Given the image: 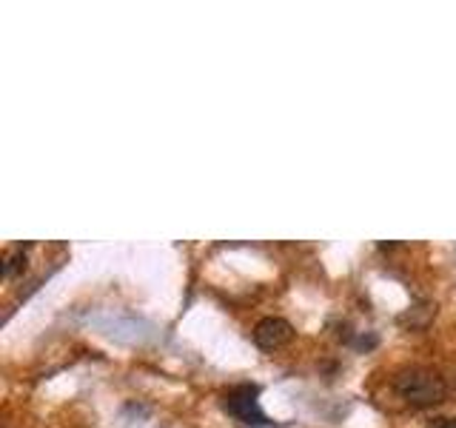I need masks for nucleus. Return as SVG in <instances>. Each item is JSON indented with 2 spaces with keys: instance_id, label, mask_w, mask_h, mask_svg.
I'll return each mask as SVG.
<instances>
[{
  "instance_id": "2",
  "label": "nucleus",
  "mask_w": 456,
  "mask_h": 428,
  "mask_svg": "<svg viewBox=\"0 0 456 428\" xmlns=\"http://www.w3.org/2000/svg\"><path fill=\"white\" fill-rule=\"evenodd\" d=\"M223 408L232 414V417H237L242 425H251V428H271L274 425L260 408V389L251 383L234 385V389L223 397Z\"/></svg>"
},
{
  "instance_id": "3",
  "label": "nucleus",
  "mask_w": 456,
  "mask_h": 428,
  "mask_svg": "<svg viewBox=\"0 0 456 428\" xmlns=\"http://www.w3.org/2000/svg\"><path fill=\"white\" fill-rule=\"evenodd\" d=\"M294 340V325L282 317H265L254 325V342L263 351H277Z\"/></svg>"
},
{
  "instance_id": "4",
  "label": "nucleus",
  "mask_w": 456,
  "mask_h": 428,
  "mask_svg": "<svg viewBox=\"0 0 456 428\" xmlns=\"http://www.w3.org/2000/svg\"><path fill=\"white\" fill-rule=\"evenodd\" d=\"M26 249L28 246H14L4 254V266H0V271H4V277L12 280V277H18L20 271L26 268Z\"/></svg>"
},
{
  "instance_id": "5",
  "label": "nucleus",
  "mask_w": 456,
  "mask_h": 428,
  "mask_svg": "<svg viewBox=\"0 0 456 428\" xmlns=\"http://www.w3.org/2000/svg\"><path fill=\"white\" fill-rule=\"evenodd\" d=\"M431 428H456V420H448V417H442V420H436Z\"/></svg>"
},
{
  "instance_id": "1",
  "label": "nucleus",
  "mask_w": 456,
  "mask_h": 428,
  "mask_svg": "<svg viewBox=\"0 0 456 428\" xmlns=\"http://www.w3.org/2000/svg\"><path fill=\"white\" fill-rule=\"evenodd\" d=\"M394 391L405 399V403L417 406V408H431L439 406L442 399L448 397V383L445 377L434 368L425 366H411L396 371L394 377Z\"/></svg>"
}]
</instances>
